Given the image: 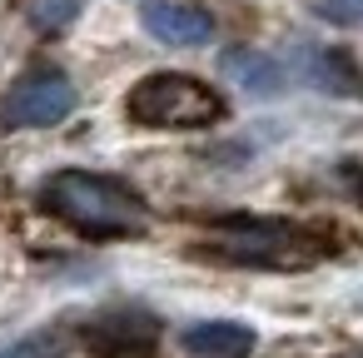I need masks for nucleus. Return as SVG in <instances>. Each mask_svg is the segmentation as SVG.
<instances>
[{"mask_svg":"<svg viewBox=\"0 0 363 358\" xmlns=\"http://www.w3.org/2000/svg\"><path fill=\"white\" fill-rule=\"evenodd\" d=\"M155 343H160V318L145 308H110L85 328V348H95L100 358H150Z\"/></svg>","mask_w":363,"mask_h":358,"instance_id":"obj_5","label":"nucleus"},{"mask_svg":"<svg viewBox=\"0 0 363 358\" xmlns=\"http://www.w3.org/2000/svg\"><path fill=\"white\" fill-rule=\"evenodd\" d=\"M214 254L224 259H239V264H274V269H298V264H313L323 249L313 239H303L298 229L289 224H234L229 234L214 239Z\"/></svg>","mask_w":363,"mask_h":358,"instance_id":"obj_4","label":"nucleus"},{"mask_svg":"<svg viewBox=\"0 0 363 358\" xmlns=\"http://www.w3.org/2000/svg\"><path fill=\"white\" fill-rule=\"evenodd\" d=\"M313 11L333 26H363V0H313Z\"/></svg>","mask_w":363,"mask_h":358,"instance_id":"obj_12","label":"nucleus"},{"mask_svg":"<svg viewBox=\"0 0 363 358\" xmlns=\"http://www.w3.org/2000/svg\"><path fill=\"white\" fill-rule=\"evenodd\" d=\"M219 75H224L229 85H239L249 100H274V95H284V85H289L284 65H279L274 55L254 50V45L224 50V55H219Z\"/></svg>","mask_w":363,"mask_h":358,"instance_id":"obj_7","label":"nucleus"},{"mask_svg":"<svg viewBox=\"0 0 363 358\" xmlns=\"http://www.w3.org/2000/svg\"><path fill=\"white\" fill-rule=\"evenodd\" d=\"M45 209L55 219H65L70 229L90 234V239H120V234H140L145 229V199L110 179V174H90V169H60L45 179L40 189Z\"/></svg>","mask_w":363,"mask_h":358,"instance_id":"obj_1","label":"nucleus"},{"mask_svg":"<svg viewBox=\"0 0 363 358\" xmlns=\"http://www.w3.org/2000/svg\"><path fill=\"white\" fill-rule=\"evenodd\" d=\"M26 16L35 30H60L80 16V0H26Z\"/></svg>","mask_w":363,"mask_h":358,"instance_id":"obj_11","label":"nucleus"},{"mask_svg":"<svg viewBox=\"0 0 363 358\" xmlns=\"http://www.w3.org/2000/svg\"><path fill=\"white\" fill-rule=\"evenodd\" d=\"M70 110H75V85H70V75L55 70V65H40V70H26V75L11 85L6 105H0V120H6L11 130H50V125H60Z\"/></svg>","mask_w":363,"mask_h":358,"instance_id":"obj_3","label":"nucleus"},{"mask_svg":"<svg viewBox=\"0 0 363 358\" xmlns=\"http://www.w3.org/2000/svg\"><path fill=\"white\" fill-rule=\"evenodd\" d=\"M179 348L189 358H249L259 348V333L239 318H199L179 333Z\"/></svg>","mask_w":363,"mask_h":358,"instance_id":"obj_8","label":"nucleus"},{"mask_svg":"<svg viewBox=\"0 0 363 358\" xmlns=\"http://www.w3.org/2000/svg\"><path fill=\"white\" fill-rule=\"evenodd\" d=\"M65 353H70V338L60 328H35V333L0 348V358H65Z\"/></svg>","mask_w":363,"mask_h":358,"instance_id":"obj_10","label":"nucleus"},{"mask_svg":"<svg viewBox=\"0 0 363 358\" xmlns=\"http://www.w3.org/2000/svg\"><path fill=\"white\" fill-rule=\"evenodd\" d=\"M140 26H145L160 45H204V40L214 35L209 11L184 6V0H150V6L140 11Z\"/></svg>","mask_w":363,"mask_h":358,"instance_id":"obj_6","label":"nucleus"},{"mask_svg":"<svg viewBox=\"0 0 363 358\" xmlns=\"http://www.w3.org/2000/svg\"><path fill=\"white\" fill-rule=\"evenodd\" d=\"M294 60H298V75H303L313 90H323V95H348V100H358V95H363V75H358L338 50H323V45L298 40Z\"/></svg>","mask_w":363,"mask_h":358,"instance_id":"obj_9","label":"nucleus"},{"mask_svg":"<svg viewBox=\"0 0 363 358\" xmlns=\"http://www.w3.org/2000/svg\"><path fill=\"white\" fill-rule=\"evenodd\" d=\"M125 120L140 130H209L224 120V100L214 85L179 75V70H155L125 95Z\"/></svg>","mask_w":363,"mask_h":358,"instance_id":"obj_2","label":"nucleus"}]
</instances>
